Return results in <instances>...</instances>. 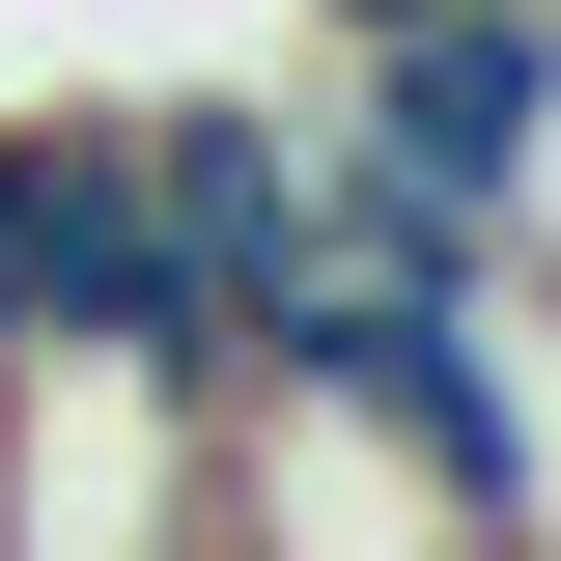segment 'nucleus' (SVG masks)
<instances>
[{
    "mask_svg": "<svg viewBox=\"0 0 561 561\" xmlns=\"http://www.w3.org/2000/svg\"><path fill=\"white\" fill-rule=\"evenodd\" d=\"M113 169H140V253H169V365L253 393V365L337 309V169H309V113H280V84H140Z\"/></svg>",
    "mask_w": 561,
    "mask_h": 561,
    "instance_id": "f257e3e1",
    "label": "nucleus"
},
{
    "mask_svg": "<svg viewBox=\"0 0 561 561\" xmlns=\"http://www.w3.org/2000/svg\"><path fill=\"white\" fill-rule=\"evenodd\" d=\"M534 140H561V0H449V28H365L337 57L309 169H337V253H505Z\"/></svg>",
    "mask_w": 561,
    "mask_h": 561,
    "instance_id": "f03ea898",
    "label": "nucleus"
},
{
    "mask_svg": "<svg viewBox=\"0 0 561 561\" xmlns=\"http://www.w3.org/2000/svg\"><path fill=\"white\" fill-rule=\"evenodd\" d=\"M505 280H534V309H561V140H534V197H505Z\"/></svg>",
    "mask_w": 561,
    "mask_h": 561,
    "instance_id": "20e7f679",
    "label": "nucleus"
},
{
    "mask_svg": "<svg viewBox=\"0 0 561 561\" xmlns=\"http://www.w3.org/2000/svg\"><path fill=\"white\" fill-rule=\"evenodd\" d=\"M169 561H478V534H449V478H421V449H365L337 393H225Z\"/></svg>",
    "mask_w": 561,
    "mask_h": 561,
    "instance_id": "7ed1b4c3",
    "label": "nucleus"
},
{
    "mask_svg": "<svg viewBox=\"0 0 561 561\" xmlns=\"http://www.w3.org/2000/svg\"><path fill=\"white\" fill-rule=\"evenodd\" d=\"M309 28H337V57H365V28H449V0H309Z\"/></svg>",
    "mask_w": 561,
    "mask_h": 561,
    "instance_id": "39448f33",
    "label": "nucleus"
}]
</instances>
